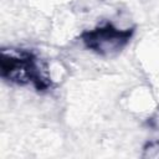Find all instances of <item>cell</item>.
I'll use <instances>...</instances> for the list:
<instances>
[{
	"instance_id": "1",
	"label": "cell",
	"mask_w": 159,
	"mask_h": 159,
	"mask_svg": "<svg viewBox=\"0 0 159 159\" xmlns=\"http://www.w3.org/2000/svg\"><path fill=\"white\" fill-rule=\"evenodd\" d=\"M0 73L11 83L20 86L30 83L39 92L47 91L52 84L46 65L34 52L22 48L1 50Z\"/></svg>"
},
{
	"instance_id": "2",
	"label": "cell",
	"mask_w": 159,
	"mask_h": 159,
	"mask_svg": "<svg viewBox=\"0 0 159 159\" xmlns=\"http://www.w3.org/2000/svg\"><path fill=\"white\" fill-rule=\"evenodd\" d=\"M134 27L120 30L111 22L97 26L93 30H86L81 34L84 46L103 57H111L119 53L130 41Z\"/></svg>"
}]
</instances>
